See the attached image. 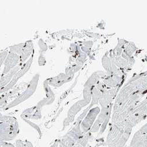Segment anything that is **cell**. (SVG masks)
<instances>
[{"mask_svg":"<svg viewBox=\"0 0 147 147\" xmlns=\"http://www.w3.org/2000/svg\"><path fill=\"white\" fill-rule=\"evenodd\" d=\"M58 145H59V141H57L51 147H59Z\"/></svg>","mask_w":147,"mask_h":147,"instance_id":"10","label":"cell"},{"mask_svg":"<svg viewBox=\"0 0 147 147\" xmlns=\"http://www.w3.org/2000/svg\"><path fill=\"white\" fill-rule=\"evenodd\" d=\"M132 128L123 121L118 124H113L110 128L105 141L108 147H124L128 141Z\"/></svg>","mask_w":147,"mask_h":147,"instance_id":"1","label":"cell"},{"mask_svg":"<svg viewBox=\"0 0 147 147\" xmlns=\"http://www.w3.org/2000/svg\"><path fill=\"white\" fill-rule=\"evenodd\" d=\"M89 101H81L76 103L71 108L69 109V111L68 114V122H71L73 121L74 118L76 116V115L80 111L81 109L86 105L88 103Z\"/></svg>","mask_w":147,"mask_h":147,"instance_id":"5","label":"cell"},{"mask_svg":"<svg viewBox=\"0 0 147 147\" xmlns=\"http://www.w3.org/2000/svg\"><path fill=\"white\" fill-rule=\"evenodd\" d=\"M102 142H104V141H102V142H101L100 143H98L94 147H103V146H102V145H103L102 144Z\"/></svg>","mask_w":147,"mask_h":147,"instance_id":"11","label":"cell"},{"mask_svg":"<svg viewBox=\"0 0 147 147\" xmlns=\"http://www.w3.org/2000/svg\"><path fill=\"white\" fill-rule=\"evenodd\" d=\"M91 138V134L90 133L87 134L85 136H82L73 147H85L87 146Z\"/></svg>","mask_w":147,"mask_h":147,"instance_id":"7","label":"cell"},{"mask_svg":"<svg viewBox=\"0 0 147 147\" xmlns=\"http://www.w3.org/2000/svg\"><path fill=\"white\" fill-rule=\"evenodd\" d=\"M82 131L80 123H77L76 126L68 134L59 141V147H73L82 137Z\"/></svg>","mask_w":147,"mask_h":147,"instance_id":"2","label":"cell"},{"mask_svg":"<svg viewBox=\"0 0 147 147\" xmlns=\"http://www.w3.org/2000/svg\"><path fill=\"white\" fill-rule=\"evenodd\" d=\"M18 56L14 53H11L9 55H8L7 59L5 61V69L4 71V73L5 74L10 71L11 68H13L18 63Z\"/></svg>","mask_w":147,"mask_h":147,"instance_id":"6","label":"cell"},{"mask_svg":"<svg viewBox=\"0 0 147 147\" xmlns=\"http://www.w3.org/2000/svg\"><path fill=\"white\" fill-rule=\"evenodd\" d=\"M100 112V109L98 107L94 108L90 110L80 125V128L82 133H87L91 130L95 118Z\"/></svg>","mask_w":147,"mask_h":147,"instance_id":"3","label":"cell"},{"mask_svg":"<svg viewBox=\"0 0 147 147\" xmlns=\"http://www.w3.org/2000/svg\"><path fill=\"white\" fill-rule=\"evenodd\" d=\"M139 131L142 134H147V124H146L145 125H144L140 130Z\"/></svg>","mask_w":147,"mask_h":147,"instance_id":"9","label":"cell"},{"mask_svg":"<svg viewBox=\"0 0 147 147\" xmlns=\"http://www.w3.org/2000/svg\"><path fill=\"white\" fill-rule=\"evenodd\" d=\"M138 147H147V139L146 138L145 134H142L141 136V142Z\"/></svg>","mask_w":147,"mask_h":147,"instance_id":"8","label":"cell"},{"mask_svg":"<svg viewBox=\"0 0 147 147\" xmlns=\"http://www.w3.org/2000/svg\"><path fill=\"white\" fill-rule=\"evenodd\" d=\"M38 81V76L36 75L34 77L33 80H32V81L30 84L28 88H27V90L25 92L22 93V95H21L19 97H18L17 99H16L13 102H12L9 105H8V106L7 108H9L10 107L15 106L20 104V102L24 101V100L28 98L32 94H33L34 92L35 91V88L36 87V85H37Z\"/></svg>","mask_w":147,"mask_h":147,"instance_id":"4","label":"cell"}]
</instances>
